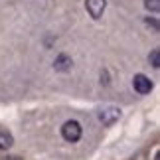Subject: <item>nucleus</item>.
<instances>
[{
    "label": "nucleus",
    "mask_w": 160,
    "mask_h": 160,
    "mask_svg": "<svg viewBox=\"0 0 160 160\" xmlns=\"http://www.w3.org/2000/svg\"><path fill=\"white\" fill-rule=\"evenodd\" d=\"M97 119H99L105 127H111L121 119V109L115 107V105H105V107H101L97 111Z\"/></svg>",
    "instance_id": "obj_1"
},
{
    "label": "nucleus",
    "mask_w": 160,
    "mask_h": 160,
    "mask_svg": "<svg viewBox=\"0 0 160 160\" xmlns=\"http://www.w3.org/2000/svg\"><path fill=\"white\" fill-rule=\"evenodd\" d=\"M83 134V128L77 121H65L63 127H61V137H63L67 142H77Z\"/></svg>",
    "instance_id": "obj_2"
},
{
    "label": "nucleus",
    "mask_w": 160,
    "mask_h": 160,
    "mask_svg": "<svg viewBox=\"0 0 160 160\" xmlns=\"http://www.w3.org/2000/svg\"><path fill=\"white\" fill-rule=\"evenodd\" d=\"M132 87H134V91H137V93H140V95H148L150 91H152V81H150L146 75L138 73V75H134V79H132Z\"/></svg>",
    "instance_id": "obj_3"
},
{
    "label": "nucleus",
    "mask_w": 160,
    "mask_h": 160,
    "mask_svg": "<svg viewBox=\"0 0 160 160\" xmlns=\"http://www.w3.org/2000/svg\"><path fill=\"white\" fill-rule=\"evenodd\" d=\"M85 6H87L89 16L95 18V20H99L103 16V12H105V8H107V0H87Z\"/></svg>",
    "instance_id": "obj_4"
},
{
    "label": "nucleus",
    "mask_w": 160,
    "mask_h": 160,
    "mask_svg": "<svg viewBox=\"0 0 160 160\" xmlns=\"http://www.w3.org/2000/svg\"><path fill=\"white\" fill-rule=\"evenodd\" d=\"M53 67H55V71H61V73L69 71V69H71V58H69V55H65V53L58 55V58H55Z\"/></svg>",
    "instance_id": "obj_5"
},
{
    "label": "nucleus",
    "mask_w": 160,
    "mask_h": 160,
    "mask_svg": "<svg viewBox=\"0 0 160 160\" xmlns=\"http://www.w3.org/2000/svg\"><path fill=\"white\" fill-rule=\"evenodd\" d=\"M14 144V138L8 131H0V150H8Z\"/></svg>",
    "instance_id": "obj_6"
},
{
    "label": "nucleus",
    "mask_w": 160,
    "mask_h": 160,
    "mask_svg": "<svg viewBox=\"0 0 160 160\" xmlns=\"http://www.w3.org/2000/svg\"><path fill=\"white\" fill-rule=\"evenodd\" d=\"M148 61L152 63V67H154V69H158V67H160V50H158V48H154V50L150 52Z\"/></svg>",
    "instance_id": "obj_7"
},
{
    "label": "nucleus",
    "mask_w": 160,
    "mask_h": 160,
    "mask_svg": "<svg viewBox=\"0 0 160 160\" xmlns=\"http://www.w3.org/2000/svg\"><path fill=\"white\" fill-rule=\"evenodd\" d=\"M144 8L156 14V12L160 10V0H144Z\"/></svg>",
    "instance_id": "obj_8"
}]
</instances>
